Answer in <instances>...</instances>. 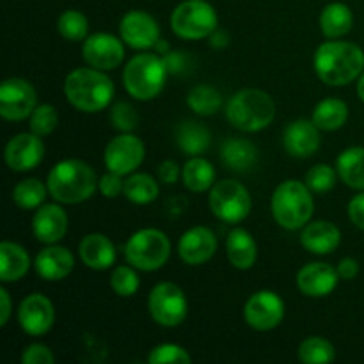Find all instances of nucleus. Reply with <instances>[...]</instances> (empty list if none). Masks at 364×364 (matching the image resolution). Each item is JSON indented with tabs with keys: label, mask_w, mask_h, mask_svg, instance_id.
<instances>
[{
	"label": "nucleus",
	"mask_w": 364,
	"mask_h": 364,
	"mask_svg": "<svg viewBox=\"0 0 364 364\" xmlns=\"http://www.w3.org/2000/svg\"><path fill=\"white\" fill-rule=\"evenodd\" d=\"M315 70L327 85H347L364 70V52L354 43L327 41L315 53Z\"/></svg>",
	"instance_id": "nucleus-1"
},
{
	"label": "nucleus",
	"mask_w": 364,
	"mask_h": 364,
	"mask_svg": "<svg viewBox=\"0 0 364 364\" xmlns=\"http://www.w3.org/2000/svg\"><path fill=\"white\" fill-rule=\"evenodd\" d=\"M64 92L75 109L82 112H98L112 102L114 84L102 70L80 68L66 77Z\"/></svg>",
	"instance_id": "nucleus-2"
},
{
	"label": "nucleus",
	"mask_w": 364,
	"mask_h": 364,
	"mask_svg": "<svg viewBox=\"0 0 364 364\" xmlns=\"http://www.w3.org/2000/svg\"><path fill=\"white\" fill-rule=\"evenodd\" d=\"M98 187L92 167L82 160H63L48 174V192L53 199L75 205L91 198Z\"/></svg>",
	"instance_id": "nucleus-3"
},
{
	"label": "nucleus",
	"mask_w": 364,
	"mask_h": 364,
	"mask_svg": "<svg viewBox=\"0 0 364 364\" xmlns=\"http://www.w3.org/2000/svg\"><path fill=\"white\" fill-rule=\"evenodd\" d=\"M226 116L235 128L242 132H259L272 123L276 116L274 100L259 89H244L231 96Z\"/></svg>",
	"instance_id": "nucleus-4"
},
{
	"label": "nucleus",
	"mask_w": 364,
	"mask_h": 364,
	"mask_svg": "<svg viewBox=\"0 0 364 364\" xmlns=\"http://www.w3.org/2000/svg\"><path fill=\"white\" fill-rule=\"evenodd\" d=\"M313 198L308 185L301 181H284L272 196L274 219L284 230H299L306 226L313 215Z\"/></svg>",
	"instance_id": "nucleus-5"
},
{
	"label": "nucleus",
	"mask_w": 364,
	"mask_h": 364,
	"mask_svg": "<svg viewBox=\"0 0 364 364\" xmlns=\"http://www.w3.org/2000/svg\"><path fill=\"white\" fill-rule=\"evenodd\" d=\"M167 73L169 71L164 63V57L155 53H141L135 55L124 68V87L134 98L153 100L166 85Z\"/></svg>",
	"instance_id": "nucleus-6"
},
{
	"label": "nucleus",
	"mask_w": 364,
	"mask_h": 364,
	"mask_svg": "<svg viewBox=\"0 0 364 364\" xmlns=\"http://www.w3.org/2000/svg\"><path fill=\"white\" fill-rule=\"evenodd\" d=\"M171 255V242L162 231L159 230H141L134 233L124 247V256L128 263L135 269L159 270L166 265Z\"/></svg>",
	"instance_id": "nucleus-7"
},
{
	"label": "nucleus",
	"mask_w": 364,
	"mask_h": 364,
	"mask_svg": "<svg viewBox=\"0 0 364 364\" xmlns=\"http://www.w3.org/2000/svg\"><path fill=\"white\" fill-rule=\"evenodd\" d=\"M171 27L183 39L208 38L217 28V13L205 0H185L174 9Z\"/></svg>",
	"instance_id": "nucleus-8"
},
{
	"label": "nucleus",
	"mask_w": 364,
	"mask_h": 364,
	"mask_svg": "<svg viewBox=\"0 0 364 364\" xmlns=\"http://www.w3.org/2000/svg\"><path fill=\"white\" fill-rule=\"evenodd\" d=\"M210 208L223 223L237 224L251 212V196L247 188L235 180H223L213 185L210 192Z\"/></svg>",
	"instance_id": "nucleus-9"
},
{
	"label": "nucleus",
	"mask_w": 364,
	"mask_h": 364,
	"mask_svg": "<svg viewBox=\"0 0 364 364\" xmlns=\"http://www.w3.org/2000/svg\"><path fill=\"white\" fill-rule=\"evenodd\" d=\"M149 313L164 327H176L187 318V297L174 283H160L149 294Z\"/></svg>",
	"instance_id": "nucleus-10"
},
{
	"label": "nucleus",
	"mask_w": 364,
	"mask_h": 364,
	"mask_svg": "<svg viewBox=\"0 0 364 364\" xmlns=\"http://www.w3.org/2000/svg\"><path fill=\"white\" fill-rule=\"evenodd\" d=\"M34 87L23 78H7L0 87V116L7 121H21L36 109Z\"/></svg>",
	"instance_id": "nucleus-11"
},
{
	"label": "nucleus",
	"mask_w": 364,
	"mask_h": 364,
	"mask_svg": "<svg viewBox=\"0 0 364 364\" xmlns=\"http://www.w3.org/2000/svg\"><path fill=\"white\" fill-rule=\"evenodd\" d=\"M144 144L139 137L132 134H123L112 139L105 149V166L112 173L130 174L137 169L144 160Z\"/></svg>",
	"instance_id": "nucleus-12"
},
{
	"label": "nucleus",
	"mask_w": 364,
	"mask_h": 364,
	"mask_svg": "<svg viewBox=\"0 0 364 364\" xmlns=\"http://www.w3.org/2000/svg\"><path fill=\"white\" fill-rule=\"evenodd\" d=\"M245 322L256 331H270L281 323L284 316V302L269 290L258 291L247 301L244 309Z\"/></svg>",
	"instance_id": "nucleus-13"
},
{
	"label": "nucleus",
	"mask_w": 364,
	"mask_h": 364,
	"mask_svg": "<svg viewBox=\"0 0 364 364\" xmlns=\"http://www.w3.org/2000/svg\"><path fill=\"white\" fill-rule=\"evenodd\" d=\"M82 57L85 63L96 70H114L124 59V48L117 38L107 32L92 34L85 39Z\"/></svg>",
	"instance_id": "nucleus-14"
},
{
	"label": "nucleus",
	"mask_w": 364,
	"mask_h": 364,
	"mask_svg": "<svg viewBox=\"0 0 364 364\" xmlns=\"http://www.w3.org/2000/svg\"><path fill=\"white\" fill-rule=\"evenodd\" d=\"M55 320V309L48 297L41 294H32L20 304L18 322L21 329L31 336H41L48 333Z\"/></svg>",
	"instance_id": "nucleus-15"
},
{
	"label": "nucleus",
	"mask_w": 364,
	"mask_h": 364,
	"mask_svg": "<svg viewBox=\"0 0 364 364\" xmlns=\"http://www.w3.org/2000/svg\"><path fill=\"white\" fill-rule=\"evenodd\" d=\"M119 32L123 41L137 50L153 48L160 41V28L155 18L142 11H130L124 14Z\"/></svg>",
	"instance_id": "nucleus-16"
},
{
	"label": "nucleus",
	"mask_w": 364,
	"mask_h": 364,
	"mask_svg": "<svg viewBox=\"0 0 364 364\" xmlns=\"http://www.w3.org/2000/svg\"><path fill=\"white\" fill-rule=\"evenodd\" d=\"M45 156V146L39 135L18 134L6 146V162L13 171H31L39 166Z\"/></svg>",
	"instance_id": "nucleus-17"
},
{
	"label": "nucleus",
	"mask_w": 364,
	"mask_h": 364,
	"mask_svg": "<svg viewBox=\"0 0 364 364\" xmlns=\"http://www.w3.org/2000/svg\"><path fill=\"white\" fill-rule=\"evenodd\" d=\"M217 251V238L212 230L205 226H198L183 233L178 244V252L180 258L187 265H203Z\"/></svg>",
	"instance_id": "nucleus-18"
},
{
	"label": "nucleus",
	"mask_w": 364,
	"mask_h": 364,
	"mask_svg": "<svg viewBox=\"0 0 364 364\" xmlns=\"http://www.w3.org/2000/svg\"><path fill=\"white\" fill-rule=\"evenodd\" d=\"M340 274L327 263H308L297 274V287L308 297H326L336 288Z\"/></svg>",
	"instance_id": "nucleus-19"
},
{
	"label": "nucleus",
	"mask_w": 364,
	"mask_h": 364,
	"mask_svg": "<svg viewBox=\"0 0 364 364\" xmlns=\"http://www.w3.org/2000/svg\"><path fill=\"white\" fill-rule=\"evenodd\" d=\"M320 128L313 121L299 119L288 124L283 135V144L291 156L306 159L318 151Z\"/></svg>",
	"instance_id": "nucleus-20"
},
{
	"label": "nucleus",
	"mask_w": 364,
	"mask_h": 364,
	"mask_svg": "<svg viewBox=\"0 0 364 364\" xmlns=\"http://www.w3.org/2000/svg\"><path fill=\"white\" fill-rule=\"evenodd\" d=\"M32 230L36 238L43 244H55L66 235L68 215L60 206L46 205L36 212L32 219Z\"/></svg>",
	"instance_id": "nucleus-21"
},
{
	"label": "nucleus",
	"mask_w": 364,
	"mask_h": 364,
	"mask_svg": "<svg viewBox=\"0 0 364 364\" xmlns=\"http://www.w3.org/2000/svg\"><path fill=\"white\" fill-rule=\"evenodd\" d=\"M73 265V255L66 247H59V245L43 249L36 258V270L46 281L64 279L71 274Z\"/></svg>",
	"instance_id": "nucleus-22"
},
{
	"label": "nucleus",
	"mask_w": 364,
	"mask_h": 364,
	"mask_svg": "<svg viewBox=\"0 0 364 364\" xmlns=\"http://www.w3.org/2000/svg\"><path fill=\"white\" fill-rule=\"evenodd\" d=\"M301 242L309 252L315 255H329L336 251L341 242V233L333 223L316 220L308 224L301 233Z\"/></svg>",
	"instance_id": "nucleus-23"
},
{
	"label": "nucleus",
	"mask_w": 364,
	"mask_h": 364,
	"mask_svg": "<svg viewBox=\"0 0 364 364\" xmlns=\"http://www.w3.org/2000/svg\"><path fill=\"white\" fill-rule=\"evenodd\" d=\"M80 258L89 269L92 270H105L116 262V249L114 244L100 233H91L80 242Z\"/></svg>",
	"instance_id": "nucleus-24"
},
{
	"label": "nucleus",
	"mask_w": 364,
	"mask_h": 364,
	"mask_svg": "<svg viewBox=\"0 0 364 364\" xmlns=\"http://www.w3.org/2000/svg\"><path fill=\"white\" fill-rule=\"evenodd\" d=\"M226 255L231 265L238 270L251 269L258 258V245L245 230H233L228 235Z\"/></svg>",
	"instance_id": "nucleus-25"
},
{
	"label": "nucleus",
	"mask_w": 364,
	"mask_h": 364,
	"mask_svg": "<svg viewBox=\"0 0 364 364\" xmlns=\"http://www.w3.org/2000/svg\"><path fill=\"white\" fill-rule=\"evenodd\" d=\"M31 258L21 245L14 242L0 244V279L4 283H13L21 279L28 272Z\"/></svg>",
	"instance_id": "nucleus-26"
},
{
	"label": "nucleus",
	"mask_w": 364,
	"mask_h": 364,
	"mask_svg": "<svg viewBox=\"0 0 364 364\" xmlns=\"http://www.w3.org/2000/svg\"><path fill=\"white\" fill-rule=\"evenodd\" d=\"M256 159H258V151H256L255 144L245 141V139H228L223 142L220 160L228 169L244 173L255 166Z\"/></svg>",
	"instance_id": "nucleus-27"
},
{
	"label": "nucleus",
	"mask_w": 364,
	"mask_h": 364,
	"mask_svg": "<svg viewBox=\"0 0 364 364\" xmlns=\"http://www.w3.org/2000/svg\"><path fill=\"white\" fill-rule=\"evenodd\" d=\"M338 174L352 188L364 191V148L354 146L338 156Z\"/></svg>",
	"instance_id": "nucleus-28"
},
{
	"label": "nucleus",
	"mask_w": 364,
	"mask_h": 364,
	"mask_svg": "<svg viewBox=\"0 0 364 364\" xmlns=\"http://www.w3.org/2000/svg\"><path fill=\"white\" fill-rule=\"evenodd\" d=\"M352 25H354V14H352L350 7L341 2L327 6L320 16V27L327 38H341L350 32Z\"/></svg>",
	"instance_id": "nucleus-29"
},
{
	"label": "nucleus",
	"mask_w": 364,
	"mask_h": 364,
	"mask_svg": "<svg viewBox=\"0 0 364 364\" xmlns=\"http://www.w3.org/2000/svg\"><path fill=\"white\" fill-rule=\"evenodd\" d=\"M176 142L185 155L199 156L210 148V132L196 121H183L176 130Z\"/></svg>",
	"instance_id": "nucleus-30"
},
{
	"label": "nucleus",
	"mask_w": 364,
	"mask_h": 364,
	"mask_svg": "<svg viewBox=\"0 0 364 364\" xmlns=\"http://www.w3.org/2000/svg\"><path fill=\"white\" fill-rule=\"evenodd\" d=\"M348 107L338 98H327L316 105L313 112V123L320 130H338L347 123Z\"/></svg>",
	"instance_id": "nucleus-31"
},
{
	"label": "nucleus",
	"mask_w": 364,
	"mask_h": 364,
	"mask_svg": "<svg viewBox=\"0 0 364 364\" xmlns=\"http://www.w3.org/2000/svg\"><path fill=\"white\" fill-rule=\"evenodd\" d=\"M181 178H183V183L188 191L205 192L213 185L215 169H213L208 160L194 156V159L185 164L183 171H181Z\"/></svg>",
	"instance_id": "nucleus-32"
},
{
	"label": "nucleus",
	"mask_w": 364,
	"mask_h": 364,
	"mask_svg": "<svg viewBox=\"0 0 364 364\" xmlns=\"http://www.w3.org/2000/svg\"><path fill=\"white\" fill-rule=\"evenodd\" d=\"M123 194L135 205H149L159 196V185L149 174H134L124 181Z\"/></svg>",
	"instance_id": "nucleus-33"
},
{
	"label": "nucleus",
	"mask_w": 364,
	"mask_h": 364,
	"mask_svg": "<svg viewBox=\"0 0 364 364\" xmlns=\"http://www.w3.org/2000/svg\"><path fill=\"white\" fill-rule=\"evenodd\" d=\"M187 103L199 116H212L223 107V96L210 85H196L187 96Z\"/></svg>",
	"instance_id": "nucleus-34"
},
{
	"label": "nucleus",
	"mask_w": 364,
	"mask_h": 364,
	"mask_svg": "<svg viewBox=\"0 0 364 364\" xmlns=\"http://www.w3.org/2000/svg\"><path fill=\"white\" fill-rule=\"evenodd\" d=\"M46 198V188L36 178H28V180H21L20 183L14 187L13 199L20 208L23 210H34L43 205Z\"/></svg>",
	"instance_id": "nucleus-35"
},
{
	"label": "nucleus",
	"mask_w": 364,
	"mask_h": 364,
	"mask_svg": "<svg viewBox=\"0 0 364 364\" xmlns=\"http://www.w3.org/2000/svg\"><path fill=\"white\" fill-rule=\"evenodd\" d=\"M299 358L306 364H326L334 361L336 352L331 341L323 338H308L299 347Z\"/></svg>",
	"instance_id": "nucleus-36"
},
{
	"label": "nucleus",
	"mask_w": 364,
	"mask_h": 364,
	"mask_svg": "<svg viewBox=\"0 0 364 364\" xmlns=\"http://www.w3.org/2000/svg\"><path fill=\"white\" fill-rule=\"evenodd\" d=\"M60 36L68 41H82L87 36V18L78 11H66L57 21Z\"/></svg>",
	"instance_id": "nucleus-37"
},
{
	"label": "nucleus",
	"mask_w": 364,
	"mask_h": 364,
	"mask_svg": "<svg viewBox=\"0 0 364 364\" xmlns=\"http://www.w3.org/2000/svg\"><path fill=\"white\" fill-rule=\"evenodd\" d=\"M57 123H59V114H57L55 107L50 103L36 107L34 112L31 114V130L39 137L52 134L57 128Z\"/></svg>",
	"instance_id": "nucleus-38"
},
{
	"label": "nucleus",
	"mask_w": 364,
	"mask_h": 364,
	"mask_svg": "<svg viewBox=\"0 0 364 364\" xmlns=\"http://www.w3.org/2000/svg\"><path fill=\"white\" fill-rule=\"evenodd\" d=\"M148 361L151 364H191L192 358L185 348L173 343H164L149 352Z\"/></svg>",
	"instance_id": "nucleus-39"
},
{
	"label": "nucleus",
	"mask_w": 364,
	"mask_h": 364,
	"mask_svg": "<svg viewBox=\"0 0 364 364\" xmlns=\"http://www.w3.org/2000/svg\"><path fill=\"white\" fill-rule=\"evenodd\" d=\"M306 185L309 187V191L326 194V192H329L336 185V173H334L333 167L326 166V164H318V166L311 167L308 171Z\"/></svg>",
	"instance_id": "nucleus-40"
},
{
	"label": "nucleus",
	"mask_w": 364,
	"mask_h": 364,
	"mask_svg": "<svg viewBox=\"0 0 364 364\" xmlns=\"http://www.w3.org/2000/svg\"><path fill=\"white\" fill-rule=\"evenodd\" d=\"M110 287L119 297H132L139 290V277L130 267H117L110 277Z\"/></svg>",
	"instance_id": "nucleus-41"
},
{
	"label": "nucleus",
	"mask_w": 364,
	"mask_h": 364,
	"mask_svg": "<svg viewBox=\"0 0 364 364\" xmlns=\"http://www.w3.org/2000/svg\"><path fill=\"white\" fill-rule=\"evenodd\" d=\"M110 121H112V127L117 128V130L132 132L137 128L139 116L130 103L119 102L110 109Z\"/></svg>",
	"instance_id": "nucleus-42"
},
{
	"label": "nucleus",
	"mask_w": 364,
	"mask_h": 364,
	"mask_svg": "<svg viewBox=\"0 0 364 364\" xmlns=\"http://www.w3.org/2000/svg\"><path fill=\"white\" fill-rule=\"evenodd\" d=\"M21 363L23 364H52L53 363V354L50 352L48 347L45 345H28L23 350L21 355Z\"/></svg>",
	"instance_id": "nucleus-43"
},
{
	"label": "nucleus",
	"mask_w": 364,
	"mask_h": 364,
	"mask_svg": "<svg viewBox=\"0 0 364 364\" xmlns=\"http://www.w3.org/2000/svg\"><path fill=\"white\" fill-rule=\"evenodd\" d=\"M100 191H102V194L105 196V198H117L119 194H123L124 181L121 180V174L109 171V173H107L105 176H102V180H100Z\"/></svg>",
	"instance_id": "nucleus-44"
},
{
	"label": "nucleus",
	"mask_w": 364,
	"mask_h": 364,
	"mask_svg": "<svg viewBox=\"0 0 364 364\" xmlns=\"http://www.w3.org/2000/svg\"><path fill=\"white\" fill-rule=\"evenodd\" d=\"M348 217L359 230L364 231V192L352 198V201L348 203Z\"/></svg>",
	"instance_id": "nucleus-45"
},
{
	"label": "nucleus",
	"mask_w": 364,
	"mask_h": 364,
	"mask_svg": "<svg viewBox=\"0 0 364 364\" xmlns=\"http://www.w3.org/2000/svg\"><path fill=\"white\" fill-rule=\"evenodd\" d=\"M187 60L188 57L185 55L183 52H180V50H176V52H167L166 55H164V63H166L167 66V71L169 73H181V71H185V68H187Z\"/></svg>",
	"instance_id": "nucleus-46"
},
{
	"label": "nucleus",
	"mask_w": 364,
	"mask_h": 364,
	"mask_svg": "<svg viewBox=\"0 0 364 364\" xmlns=\"http://www.w3.org/2000/svg\"><path fill=\"white\" fill-rule=\"evenodd\" d=\"M338 274H340L341 279H354L359 274V263L352 258H343L338 265Z\"/></svg>",
	"instance_id": "nucleus-47"
},
{
	"label": "nucleus",
	"mask_w": 364,
	"mask_h": 364,
	"mask_svg": "<svg viewBox=\"0 0 364 364\" xmlns=\"http://www.w3.org/2000/svg\"><path fill=\"white\" fill-rule=\"evenodd\" d=\"M159 176L164 183H174V181L178 180V176H180V169H178V166L174 162L166 160V162L160 166Z\"/></svg>",
	"instance_id": "nucleus-48"
},
{
	"label": "nucleus",
	"mask_w": 364,
	"mask_h": 364,
	"mask_svg": "<svg viewBox=\"0 0 364 364\" xmlns=\"http://www.w3.org/2000/svg\"><path fill=\"white\" fill-rule=\"evenodd\" d=\"M0 302H2V308H0V326L4 327L11 316V299L6 288H0Z\"/></svg>",
	"instance_id": "nucleus-49"
},
{
	"label": "nucleus",
	"mask_w": 364,
	"mask_h": 364,
	"mask_svg": "<svg viewBox=\"0 0 364 364\" xmlns=\"http://www.w3.org/2000/svg\"><path fill=\"white\" fill-rule=\"evenodd\" d=\"M212 45L217 46V48H223V46L228 45V36L224 32H213Z\"/></svg>",
	"instance_id": "nucleus-50"
},
{
	"label": "nucleus",
	"mask_w": 364,
	"mask_h": 364,
	"mask_svg": "<svg viewBox=\"0 0 364 364\" xmlns=\"http://www.w3.org/2000/svg\"><path fill=\"white\" fill-rule=\"evenodd\" d=\"M358 95L364 102V71L361 73V77H359V82H358Z\"/></svg>",
	"instance_id": "nucleus-51"
}]
</instances>
